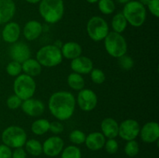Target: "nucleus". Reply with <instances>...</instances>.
<instances>
[{"instance_id": "33", "label": "nucleus", "mask_w": 159, "mask_h": 158, "mask_svg": "<svg viewBox=\"0 0 159 158\" xmlns=\"http://www.w3.org/2000/svg\"><path fill=\"white\" fill-rule=\"evenodd\" d=\"M117 59L120 67L124 70H126V71H129V70L132 69L134 65V61L133 58L130 57V56H127V54Z\"/></svg>"}, {"instance_id": "17", "label": "nucleus", "mask_w": 159, "mask_h": 158, "mask_svg": "<svg viewBox=\"0 0 159 158\" xmlns=\"http://www.w3.org/2000/svg\"><path fill=\"white\" fill-rule=\"evenodd\" d=\"M43 33V26L37 20H30L23 29V37L28 41H34L40 37Z\"/></svg>"}, {"instance_id": "5", "label": "nucleus", "mask_w": 159, "mask_h": 158, "mask_svg": "<svg viewBox=\"0 0 159 158\" xmlns=\"http://www.w3.org/2000/svg\"><path fill=\"white\" fill-rule=\"evenodd\" d=\"M103 40L105 49L110 56L114 58H119L127 54V40L121 33L113 31L109 32Z\"/></svg>"}, {"instance_id": "40", "label": "nucleus", "mask_w": 159, "mask_h": 158, "mask_svg": "<svg viewBox=\"0 0 159 158\" xmlns=\"http://www.w3.org/2000/svg\"><path fill=\"white\" fill-rule=\"evenodd\" d=\"M26 2H27L28 3H30V4H37V3L40 2L41 0H25Z\"/></svg>"}, {"instance_id": "4", "label": "nucleus", "mask_w": 159, "mask_h": 158, "mask_svg": "<svg viewBox=\"0 0 159 158\" xmlns=\"http://www.w3.org/2000/svg\"><path fill=\"white\" fill-rule=\"evenodd\" d=\"M36 60L42 67L54 68L61 63L63 57L60 47L54 44H48L37 50Z\"/></svg>"}, {"instance_id": "23", "label": "nucleus", "mask_w": 159, "mask_h": 158, "mask_svg": "<svg viewBox=\"0 0 159 158\" xmlns=\"http://www.w3.org/2000/svg\"><path fill=\"white\" fill-rule=\"evenodd\" d=\"M127 21L125 19L124 15H123L122 12H117L113 15L111 21V26L113 32L122 33L125 31L127 26Z\"/></svg>"}, {"instance_id": "42", "label": "nucleus", "mask_w": 159, "mask_h": 158, "mask_svg": "<svg viewBox=\"0 0 159 158\" xmlns=\"http://www.w3.org/2000/svg\"><path fill=\"white\" fill-rule=\"evenodd\" d=\"M130 1H131V0H116V2H117L118 3H120V4H127V2H129Z\"/></svg>"}, {"instance_id": "15", "label": "nucleus", "mask_w": 159, "mask_h": 158, "mask_svg": "<svg viewBox=\"0 0 159 158\" xmlns=\"http://www.w3.org/2000/svg\"><path fill=\"white\" fill-rule=\"evenodd\" d=\"M70 66L71 69L75 73H77L81 75L89 74L93 69V60L89 57L82 55L71 60Z\"/></svg>"}, {"instance_id": "13", "label": "nucleus", "mask_w": 159, "mask_h": 158, "mask_svg": "<svg viewBox=\"0 0 159 158\" xmlns=\"http://www.w3.org/2000/svg\"><path fill=\"white\" fill-rule=\"evenodd\" d=\"M141 140L146 143H153L159 139V125L156 122H148L140 129Z\"/></svg>"}, {"instance_id": "38", "label": "nucleus", "mask_w": 159, "mask_h": 158, "mask_svg": "<svg viewBox=\"0 0 159 158\" xmlns=\"http://www.w3.org/2000/svg\"><path fill=\"white\" fill-rule=\"evenodd\" d=\"M12 150L5 144H0V158H12Z\"/></svg>"}, {"instance_id": "16", "label": "nucleus", "mask_w": 159, "mask_h": 158, "mask_svg": "<svg viewBox=\"0 0 159 158\" xmlns=\"http://www.w3.org/2000/svg\"><path fill=\"white\" fill-rule=\"evenodd\" d=\"M20 33L21 28L19 23L10 21L5 25L2 31V37L6 43L12 44L18 41Z\"/></svg>"}, {"instance_id": "1", "label": "nucleus", "mask_w": 159, "mask_h": 158, "mask_svg": "<svg viewBox=\"0 0 159 158\" xmlns=\"http://www.w3.org/2000/svg\"><path fill=\"white\" fill-rule=\"evenodd\" d=\"M76 100L74 94L69 91H58L53 93L48 100V109L58 121L71 119L75 110Z\"/></svg>"}, {"instance_id": "21", "label": "nucleus", "mask_w": 159, "mask_h": 158, "mask_svg": "<svg viewBox=\"0 0 159 158\" xmlns=\"http://www.w3.org/2000/svg\"><path fill=\"white\" fill-rule=\"evenodd\" d=\"M61 51L62 57L68 60L79 57L82 55V48L80 44L74 41H69L65 43L60 48Z\"/></svg>"}, {"instance_id": "10", "label": "nucleus", "mask_w": 159, "mask_h": 158, "mask_svg": "<svg viewBox=\"0 0 159 158\" xmlns=\"http://www.w3.org/2000/svg\"><path fill=\"white\" fill-rule=\"evenodd\" d=\"M139 122L133 119H128L123 121L119 125L118 136L125 141L134 140L136 139L140 133Z\"/></svg>"}, {"instance_id": "7", "label": "nucleus", "mask_w": 159, "mask_h": 158, "mask_svg": "<svg viewBox=\"0 0 159 158\" xmlns=\"http://www.w3.org/2000/svg\"><path fill=\"white\" fill-rule=\"evenodd\" d=\"M1 138L3 144L9 148L16 149L25 145L27 140V135L22 127L10 125L3 130Z\"/></svg>"}, {"instance_id": "34", "label": "nucleus", "mask_w": 159, "mask_h": 158, "mask_svg": "<svg viewBox=\"0 0 159 158\" xmlns=\"http://www.w3.org/2000/svg\"><path fill=\"white\" fill-rule=\"evenodd\" d=\"M22 102H23V101L18 96H16V94H12V95L9 96L7 99L6 105H7V107L9 109L16 110L21 106Z\"/></svg>"}, {"instance_id": "39", "label": "nucleus", "mask_w": 159, "mask_h": 158, "mask_svg": "<svg viewBox=\"0 0 159 158\" xmlns=\"http://www.w3.org/2000/svg\"><path fill=\"white\" fill-rule=\"evenodd\" d=\"M27 153L23 147L14 149L12 152V158H26Z\"/></svg>"}, {"instance_id": "3", "label": "nucleus", "mask_w": 159, "mask_h": 158, "mask_svg": "<svg viewBox=\"0 0 159 158\" xmlns=\"http://www.w3.org/2000/svg\"><path fill=\"white\" fill-rule=\"evenodd\" d=\"M122 13L127 23L134 27L142 26L147 18L146 7L136 0H131L124 5Z\"/></svg>"}, {"instance_id": "25", "label": "nucleus", "mask_w": 159, "mask_h": 158, "mask_svg": "<svg viewBox=\"0 0 159 158\" xmlns=\"http://www.w3.org/2000/svg\"><path fill=\"white\" fill-rule=\"evenodd\" d=\"M67 82L68 86L75 91H80L83 89L85 84V79L83 78L82 75L75 72L68 74L67 77Z\"/></svg>"}, {"instance_id": "28", "label": "nucleus", "mask_w": 159, "mask_h": 158, "mask_svg": "<svg viewBox=\"0 0 159 158\" xmlns=\"http://www.w3.org/2000/svg\"><path fill=\"white\" fill-rule=\"evenodd\" d=\"M98 7L99 11L104 15H110L116 9V4L113 0H99Z\"/></svg>"}, {"instance_id": "9", "label": "nucleus", "mask_w": 159, "mask_h": 158, "mask_svg": "<svg viewBox=\"0 0 159 158\" xmlns=\"http://www.w3.org/2000/svg\"><path fill=\"white\" fill-rule=\"evenodd\" d=\"M81 110L84 112H91L96 107L98 98L96 93L89 88H83L79 91L77 99H75Z\"/></svg>"}, {"instance_id": "18", "label": "nucleus", "mask_w": 159, "mask_h": 158, "mask_svg": "<svg viewBox=\"0 0 159 158\" xmlns=\"http://www.w3.org/2000/svg\"><path fill=\"white\" fill-rule=\"evenodd\" d=\"M16 10L13 0H0V25L10 22L15 15Z\"/></svg>"}, {"instance_id": "24", "label": "nucleus", "mask_w": 159, "mask_h": 158, "mask_svg": "<svg viewBox=\"0 0 159 158\" xmlns=\"http://www.w3.org/2000/svg\"><path fill=\"white\" fill-rule=\"evenodd\" d=\"M50 122L46 119H38L31 125V131L37 136H43L49 131Z\"/></svg>"}, {"instance_id": "6", "label": "nucleus", "mask_w": 159, "mask_h": 158, "mask_svg": "<svg viewBox=\"0 0 159 158\" xmlns=\"http://www.w3.org/2000/svg\"><path fill=\"white\" fill-rule=\"evenodd\" d=\"M37 88L34 77L25 74H20L13 81L14 94L22 101L33 98Z\"/></svg>"}, {"instance_id": "11", "label": "nucleus", "mask_w": 159, "mask_h": 158, "mask_svg": "<svg viewBox=\"0 0 159 158\" xmlns=\"http://www.w3.org/2000/svg\"><path fill=\"white\" fill-rule=\"evenodd\" d=\"M65 146L63 139L58 136H52L48 137L42 144L43 153L50 157L57 156L61 153Z\"/></svg>"}, {"instance_id": "30", "label": "nucleus", "mask_w": 159, "mask_h": 158, "mask_svg": "<svg viewBox=\"0 0 159 158\" xmlns=\"http://www.w3.org/2000/svg\"><path fill=\"white\" fill-rule=\"evenodd\" d=\"M85 137H86V135L85 134V133L79 129L73 130L69 134L70 141L75 145H81L84 143Z\"/></svg>"}, {"instance_id": "20", "label": "nucleus", "mask_w": 159, "mask_h": 158, "mask_svg": "<svg viewBox=\"0 0 159 158\" xmlns=\"http://www.w3.org/2000/svg\"><path fill=\"white\" fill-rule=\"evenodd\" d=\"M101 133L107 139H115L118 136L119 124L113 118H105L100 125Z\"/></svg>"}, {"instance_id": "31", "label": "nucleus", "mask_w": 159, "mask_h": 158, "mask_svg": "<svg viewBox=\"0 0 159 158\" xmlns=\"http://www.w3.org/2000/svg\"><path fill=\"white\" fill-rule=\"evenodd\" d=\"M6 70L9 75L12 77H17L22 73V64L12 60L7 64Z\"/></svg>"}, {"instance_id": "19", "label": "nucleus", "mask_w": 159, "mask_h": 158, "mask_svg": "<svg viewBox=\"0 0 159 158\" xmlns=\"http://www.w3.org/2000/svg\"><path fill=\"white\" fill-rule=\"evenodd\" d=\"M106 137L101 132H93L87 135L85 143L87 148L92 151H98L104 147Z\"/></svg>"}, {"instance_id": "43", "label": "nucleus", "mask_w": 159, "mask_h": 158, "mask_svg": "<svg viewBox=\"0 0 159 158\" xmlns=\"http://www.w3.org/2000/svg\"><path fill=\"white\" fill-rule=\"evenodd\" d=\"M86 2L90 4H95V3H97L99 0H86Z\"/></svg>"}, {"instance_id": "35", "label": "nucleus", "mask_w": 159, "mask_h": 158, "mask_svg": "<svg viewBox=\"0 0 159 158\" xmlns=\"http://www.w3.org/2000/svg\"><path fill=\"white\" fill-rule=\"evenodd\" d=\"M104 147H105V150L107 153L114 154L118 151L119 144L115 139H108L107 140H106Z\"/></svg>"}, {"instance_id": "8", "label": "nucleus", "mask_w": 159, "mask_h": 158, "mask_svg": "<svg viewBox=\"0 0 159 158\" xmlns=\"http://www.w3.org/2000/svg\"><path fill=\"white\" fill-rule=\"evenodd\" d=\"M86 30L89 38L95 42L103 40L110 32L107 22L99 15H94L89 20Z\"/></svg>"}, {"instance_id": "32", "label": "nucleus", "mask_w": 159, "mask_h": 158, "mask_svg": "<svg viewBox=\"0 0 159 158\" xmlns=\"http://www.w3.org/2000/svg\"><path fill=\"white\" fill-rule=\"evenodd\" d=\"M90 74V77L93 83L96 85H101L106 80V75L103 71L98 68H93Z\"/></svg>"}, {"instance_id": "26", "label": "nucleus", "mask_w": 159, "mask_h": 158, "mask_svg": "<svg viewBox=\"0 0 159 158\" xmlns=\"http://www.w3.org/2000/svg\"><path fill=\"white\" fill-rule=\"evenodd\" d=\"M25 150L31 156H38L43 153L41 143L35 139H27L25 143Z\"/></svg>"}, {"instance_id": "36", "label": "nucleus", "mask_w": 159, "mask_h": 158, "mask_svg": "<svg viewBox=\"0 0 159 158\" xmlns=\"http://www.w3.org/2000/svg\"><path fill=\"white\" fill-rule=\"evenodd\" d=\"M65 127H64L63 124L61 122V121H53V122H50V129L49 131H51L53 134L58 135L63 133Z\"/></svg>"}, {"instance_id": "37", "label": "nucleus", "mask_w": 159, "mask_h": 158, "mask_svg": "<svg viewBox=\"0 0 159 158\" xmlns=\"http://www.w3.org/2000/svg\"><path fill=\"white\" fill-rule=\"evenodd\" d=\"M147 7L151 14L158 18L159 16V0H150Z\"/></svg>"}, {"instance_id": "22", "label": "nucleus", "mask_w": 159, "mask_h": 158, "mask_svg": "<svg viewBox=\"0 0 159 158\" xmlns=\"http://www.w3.org/2000/svg\"><path fill=\"white\" fill-rule=\"evenodd\" d=\"M22 71L30 77H37L42 71V66L36 59L29 58L22 63Z\"/></svg>"}, {"instance_id": "29", "label": "nucleus", "mask_w": 159, "mask_h": 158, "mask_svg": "<svg viewBox=\"0 0 159 158\" xmlns=\"http://www.w3.org/2000/svg\"><path fill=\"white\" fill-rule=\"evenodd\" d=\"M140 146L139 143L135 139L127 141L124 147V152L126 155L130 157H134L139 153Z\"/></svg>"}, {"instance_id": "41", "label": "nucleus", "mask_w": 159, "mask_h": 158, "mask_svg": "<svg viewBox=\"0 0 159 158\" xmlns=\"http://www.w3.org/2000/svg\"><path fill=\"white\" fill-rule=\"evenodd\" d=\"M138 1H139L143 5V6H144L146 7V6H147V5L148 4L149 2H150V0H138Z\"/></svg>"}, {"instance_id": "14", "label": "nucleus", "mask_w": 159, "mask_h": 158, "mask_svg": "<svg viewBox=\"0 0 159 158\" xmlns=\"http://www.w3.org/2000/svg\"><path fill=\"white\" fill-rule=\"evenodd\" d=\"M20 107L23 112L30 117H38L44 112L45 110L43 102L33 98L23 101Z\"/></svg>"}, {"instance_id": "12", "label": "nucleus", "mask_w": 159, "mask_h": 158, "mask_svg": "<svg viewBox=\"0 0 159 158\" xmlns=\"http://www.w3.org/2000/svg\"><path fill=\"white\" fill-rule=\"evenodd\" d=\"M9 57L12 60L22 64L30 58L31 50L30 46L23 42H16L9 47Z\"/></svg>"}, {"instance_id": "2", "label": "nucleus", "mask_w": 159, "mask_h": 158, "mask_svg": "<svg viewBox=\"0 0 159 158\" xmlns=\"http://www.w3.org/2000/svg\"><path fill=\"white\" fill-rule=\"evenodd\" d=\"M38 11L47 23L54 24L63 17L65 4L63 0H41L39 2Z\"/></svg>"}, {"instance_id": "27", "label": "nucleus", "mask_w": 159, "mask_h": 158, "mask_svg": "<svg viewBox=\"0 0 159 158\" xmlns=\"http://www.w3.org/2000/svg\"><path fill=\"white\" fill-rule=\"evenodd\" d=\"M61 158H82V152L77 146H68L61 153Z\"/></svg>"}]
</instances>
